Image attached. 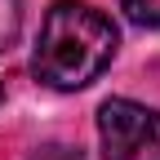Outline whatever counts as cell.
I'll list each match as a JSON object with an SVG mask.
<instances>
[{"label":"cell","mask_w":160,"mask_h":160,"mask_svg":"<svg viewBox=\"0 0 160 160\" xmlns=\"http://www.w3.org/2000/svg\"><path fill=\"white\" fill-rule=\"evenodd\" d=\"M116 58V27L102 9L85 0H58L45 13L36 40V80L49 89H85L111 67Z\"/></svg>","instance_id":"6da1fadb"},{"label":"cell","mask_w":160,"mask_h":160,"mask_svg":"<svg viewBox=\"0 0 160 160\" xmlns=\"http://www.w3.org/2000/svg\"><path fill=\"white\" fill-rule=\"evenodd\" d=\"M107 160H160V111L133 98H111L98 111Z\"/></svg>","instance_id":"7a4b0ae2"},{"label":"cell","mask_w":160,"mask_h":160,"mask_svg":"<svg viewBox=\"0 0 160 160\" xmlns=\"http://www.w3.org/2000/svg\"><path fill=\"white\" fill-rule=\"evenodd\" d=\"M18 31H22V5L18 0H0V53L18 40Z\"/></svg>","instance_id":"3957f363"},{"label":"cell","mask_w":160,"mask_h":160,"mask_svg":"<svg viewBox=\"0 0 160 160\" xmlns=\"http://www.w3.org/2000/svg\"><path fill=\"white\" fill-rule=\"evenodd\" d=\"M129 13V22L138 27H160V0H120Z\"/></svg>","instance_id":"277c9868"},{"label":"cell","mask_w":160,"mask_h":160,"mask_svg":"<svg viewBox=\"0 0 160 160\" xmlns=\"http://www.w3.org/2000/svg\"><path fill=\"white\" fill-rule=\"evenodd\" d=\"M0 98H5V89H0Z\"/></svg>","instance_id":"5b68a950"}]
</instances>
